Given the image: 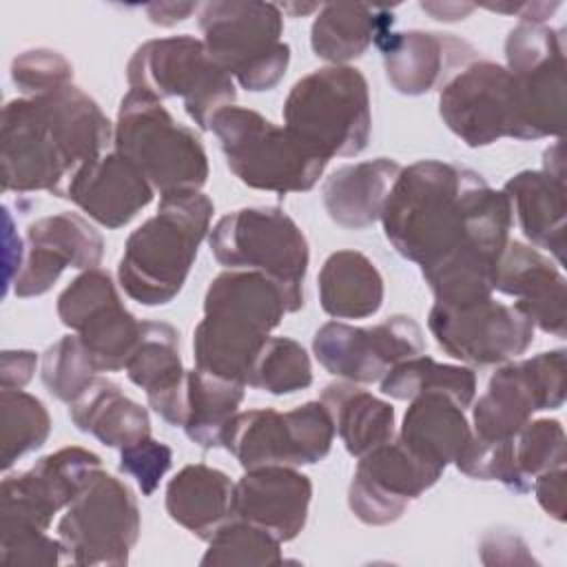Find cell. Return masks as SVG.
Instances as JSON below:
<instances>
[{"mask_svg":"<svg viewBox=\"0 0 567 567\" xmlns=\"http://www.w3.org/2000/svg\"><path fill=\"white\" fill-rule=\"evenodd\" d=\"M401 168V164L388 157L339 166L326 177L321 188L328 217L350 230L372 226L381 219V210Z\"/></svg>","mask_w":567,"mask_h":567,"instance_id":"cell-28","label":"cell"},{"mask_svg":"<svg viewBox=\"0 0 567 567\" xmlns=\"http://www.w3.org/2000/svg\"><path fill=\"white\" fill-rule=\"evenodd\" d=\"M199 29L213 60L246 91L275 89L290 64L281 40V7L252 0H213L199 7Z\"/></svg>","mask_w":567,"mask_h":567,"instance_id":"cell-8","label":"cell"},{"mask_svg":"<svg viewBox=\"0 0 567 567\" xmlns=\"http://www.w3.org/2000/svg\"><path fill=\"white\" fill-rule=\"evenodd\" d=\"M142 532L133 489L100 470L58 523L62 560L73 565H126Z\"/></svg>","mask_w":567,"mask_h":567,"instance_id":"cell-12","label":"cell"},{"mask_svg":"<svg viewBox=\"0 0 567 567\" xmlns=\"http://www.w3.org/2000/svg\"><path fill=\"white\" fill-rule=\"evenodd\" d=\"M538 505L556 520H565V465L538 474L532 483Z\"/></svg>","mask_w":567,"mask_h":567,"instance_id":"cell-46","label":"cell"},{"mask_svg":"<svg viewBox=\"0 0 567 567\" xmlns=\"http://www.w3.org/2000/svg\"><path fill=\"white\" fill-rule=\"evenodd\" d=\"M494 290L516 297V308L547 334L565 337L567 288L549 257L523 241H507L494 279Z\"/></svg>","mask_w":567,"mask_h":567,"instance_id":"cell-26","label":"cell"},{"mask_svg":"<svg viewBox=\"0 0 567 567\" xmlns=\"http://www.w3.org/2000/svg\"><path fill=\"white\" fill-rule=\"evenodd\" d=\"M421 9L427 11L434 20L454 22V20H463L476 7L474 4H458V2H443V4L441 2H421Z\"/></svg>","mask_w":567,"mask_h":567,"instance_id":"cell-49","label":"cell"},{"mask_svg":"<svg viewBox=\"0 0 567 567\" xmlns=\"http://www.w3.org/2000/svg\"><path fill=\"white\" fill-rule=\"evenodd\" d=\"M567 461V439L560 421H527L503 441V485L516 494L532 489L538 474L560 467Z\"/></svg>","mask_w":567,"mask_h":567,"instance_id":"cell-35","label":"cell"},{"mask_svg":"<svg viewBox=\"0 0 567 567\" xmlns=\"http://www.w3.org/2000/svg\"><path fill=\"white\" fill-rule=\"evenodd\" d=\"M392 24L394 13L390 7L352 2L321 4L310 27V47L326 62L348 64L390 33Z\"/></svg>","mask_w":567,"mask_h":567,"instance_id":"cell-31","label":"cell"},{"mask_svg":"<svg viewBox=\"0 0 567 567\" xmlns=\"http://www.w3.org/2000/svg\"><path fill=\"white\" fill-rule=\"evenodd\" d=\"M58 317L82 339L100 372L124 370L142 321L126 310L106 270L78 275L58 297Z\"/></svg>","mask_w":567,"mask_h":567,"instance_id":"cell-17","label":"cell"},{"mask_svg":"<svg viewBox=\"0 0 567 567\" xmlns=\"http://www.w3.org/2000/svg\"><path fill=\"white\" fill-rule=\"evenodd\" d=\"M210 131L219 140L230 173L257 190L279 195L310 190L328 164L286 126L272 124L252 109H221Z\"/></svg>","mask_w":567,"mask_h":567,"instance_id":"cell-7","label":"cell"},{"mask_svg":"<svg viewBox=\"0 0 567 567\" xmlns=\"http://www.w3.org/2000/svg\"><path fill=\"white\" fill-rule=\"evenodd\" d=\"M507 71L518 102L516 140L563 135L565 126V35L547 24L518 22L505 40Z\"/></svg>","mask_w":567,"mask_h":567,"instance_id":"cell-13","label":"cell"},{"mask_svg":"<svg viewBox=\"0 0 567 567\" xmlns=\"http://www.w3.org/2000/svg\"><path fill=\"white\" fill-rule=\"evenodd\" d=\"M441 470L416 458L403 443L388 441L359 456L348 487V505L365 525H390L403 516L412 501L425 494Z\"/></svg>","mask_w":567,"mask_h":567,"instance_id":"cell-20","label":"cell"},{"mask_svg":"<svg viewBox=\"0 0 567 567\" xmlns=\"http://www.w3.org/2000/svg\"><path fill=\"white\" fill-rule=\"evenodd\" d=\"M319 301L334 319H365L383 303V277L359 250L332 252L317 277Z\"/></svg>","mask_w":567,"mask_h":567,"instance_id":"cell-33","label":"cell"},{"mask_svg":"<svg viewBox=\"0 0 567 567\" xmlns=\"http://www.w3.org/2000/svg\"><path fill=\"white\" fill-rule=\"evenodd\" d=\"M233 489L235 483L221 470L186 465L166 485V512L179 527L208 543L233 518Z\"/></svg>","mask_w":567,"mask_h":567,"instance_id":"cell-30","label":"cell"},{"mask_svg":"<svg viewBox=\"0 0 567 567\" xmlns=\"http://www.w3.org/2000/svg\"><path fill=\"white\" fill-rule=\"evenodd\" d=\"M303 308V297L255 270H226L204 295V319L193 332L195 368L248 385V374L284 315Z\"/></svg>","mask_w":567,"mask_h":567,"instance_id":"cell-3","label":"cell"},{"mask_svg":"<svg viewBox=\"0 0 567 567\" xmlns=\"http://www.w3.org/2000/svg\"><path fill=\"white\" fill-rule=\"evenodd\" d=\"M215 206L202 190L159 197L157 213L137 226L117 264L122 290L142 306H164L184 288Z\"/></svg>","mask_w":567,"mask_h":567,"instance_id":"cell-4","label":"cell"},{"mask_svg":"<svg viewBox=\"0 0 567 567\" xmlns=\"http://www.w3.org/2000/svg\"><path fill=\"white\" fill-rule=\"evenodd\" d=\"M439 115L470 148L501 137L516 140L518 102L512 73L503 64L474 60L441 89Z\"/></svg>","mask_w":567,"mask_h":567,"instance_id":"cell-19","label":"cell"},{"mask_svg":"<svg viewBox=\"0 0 567 567\" xmlns=\"http://www.w3.org/2000/svg\"><path fill=\"white\" fill-rule=\"evenodd\" d=\"M540 171H520L503 186L509 199L512 217L525 239L549 250L558 264L565 261L567 199H565V162L560 140L545 151Z\"/></svg>","mask_w":567,"mask_h":567,"instance_id":"cell-23","label":"cell"},{"mask_svg":"<svg viewBox=\"0 0 567 567\" xmlns=\"http://www.w3.org/2000/svg\"><path fill=\"white\" fill-rule=\"evenodd\" d=\"M111 142L113 124L100 104L73 84L9 100L0 120L2 190H47L64 197L73 175L106 153Z\"/></svg>","mask_w":567,"mask_h":567,"instance_id":"cell-2","label":"cell"},{"mask_svg":"<svg viewBox=\"0 0 567 567\" xmlns=\"http://www.w3.org/2000/svg\"><path fill=\"white\" fill-rule=\"evenodd\" d=\"M427 328L436 346L470 365H501L520 357L534 341V323L512 303L492 297L452 308L434 303Z\"/></svg>","mask_w":567,"mask_h":567,"instance_id":"cell-16","label":"cell"},{"mask_svg":"<svg viewBox=\"0 0 567 567\" xmlns=\"http://www.w3.org/2000/svg\"><path fill=\"white\" fill-rule=\"evenodd\" d=\"M0 558L9 565H58L62 560V545L58 538L44 534L24 538L13 545H4L0 549Z\"/></svg>","mask_w":567,"mask_h":567,"instance_id":"cell-44","label":"cell"},{"mask_svg":"<svg viewBox=\"0 0 567 567\" xmlns=\"http://www.w3.org/2000/svg\"><path fill=\"white\" fill-rule=\"evenodd\" d=\"M334 423L321 401H308L288 412H237L224 432L226 447L244 470L266 465H312L330 454Z\"/></svg>","mask_w":567,"mask_h":567,"instance_id":"cell-14","label":"cell"},{"mask_svg":"<svg viewBox=\"0 0 567 567\" xmlns=\"http://www.w3.org/2000/svg\"><path fill=\"white\" fill-rule=\"evenodd\" d=\"M51 432L44 403L22 390L0 392V465L7 472L20 456L40 450Z\"/></svg>","mask_w":567,"mask_h":567,"instance_id":"cell-38","label":"cell"},{"mask_svg":"<svg viewBox=\"0 0 567 567\" xmlns=\"http://www.w3.org/2000/svg\"><path fill=\"white\" fill-rule=\"evenodd\" d=\"M481 560L485 565H516V563H534V558L525 551L527 545L509 532L492 529L481 538Z\"/></svg>","mask_w":567,"mask_h":567,"instance_id":"cell-45","label":"cell"},{"mask_svg":"<svg viewBox=\"0 0 567 567\" xmlns=\"http://www.w3.org/2000/svg\"><path fill=\"white\" fill-rule=\"evenodd\" d=\"M102 470V458L69 445L35 461L33 467L7 474L0 487V540L4 545L44 534L60 509H66Z\"/></svg>","mask_w":567,"mask_h":567,"instance_id":"cell-11","label":"cell"},{"mask_svg":"<svg viewBox=\"0 0 567 567\" xmlns=\"http://www.w3.org/2000/svg\"><path fill=\"white\" fill-rule=\"evenodd\" d=\"M217 264L230 270L264 272L286 290L303 297L310 261L308 239L281 208H239L217 219L208 233Z\"/></svg>","mask_w":567,"mask_h":567,"instance_id":"cell-10","label":"cell"},{"mask_svg":"<svg viewBox=\"0 0 567 567\" xmlns=\"http://www.w3.org/2000/svg\"><path fill=\"white\" fill-rule=\"evenodd\" d=\"M312 481L288 465L246 470L233 489V516L255 523L281 543L297 538L308 520Z\"/></svg>","mask_w":567,"mask_h":567,"instance_id":"cell-25","label":"cell"},{"mask_svg":"<svg viewBox=\"0 0 567 567\" xmlns=\"http://www.w3.org/2000/svg\"><path fill=\"white\" fill-rule=\"evenodd\" d=\"M377 47L392 89L412 97L443 89L476 58L470 42L439 31H390Z\"/></svg>","mask_w":567,"mask_h":567,"instance_id":"cell-22","label":"cell"},{"mask_svg":"<svg viewBox=\"0 0 567 567\" xmlns=\"http://www.w3.org/2000/svg\"><path fill=\"white\" fill-rule=\"evenodd\" d=\"M565 354L558 348L501 363L474 403L472 434L483 441H501L518 432L534 412L560 408L567 392Z\"/></svg>","mask_w":567,"mask_h":567,"instance_id":"cell-15","label":"cell"},{"mask_svg":"<svg viewBox=\"0 0 567 567\" xmlns=\"http://www.w3.org/2000/svg\"><path fill=\"white\" fill-rule=\"evenodd\" d=\"M512 219L503 190H494L476 171L441 159L401 168L381 210L385 239L419 266L470 241L507 246Z\"/></svg>","mask_w":567,"mask_h":567,"instance_id":"cell-1","label":"cell"},{"mask_svg":"<svg viewBox=\"0 0 567 567\" xmlns=\"http://www.w3.org/2000/svg\"><path fill=\"white\" fill-rule=\"evenodd\" d=\"M104 239L78 213L47 215L27 226L22 264L11 281L16 297H40L53 288L66 268H97Z\"/></svg>","mask_w":567,"mask_h":567,"instance_id":"cell-21","label":"cell"},{"mask_svg":"<svg viewBox=\"0 0 567 567\" xmlns=\"http://www.w3.org/2000/svg\"><path fill=\"white\" fill-rule=\"evenodd\" d=\"M171 465L173 450L153 436L120 450V472L135 478L142 496H151L159 487V481L171 470Z\"/></svg>","mask_w":567,"mask_h":567,"instance_id":"cell-43","label":"cell"},{"mask_svg":"<svg viewBox=\"0 0 567 567\" xmlns=\"http://www.w3.org/2000/svg\"><path fill=\"white\" fill-rule=\"evenodd\" d=\"M69 416L80 432L95 436L106 447H128L151 436L146 408L128 399L122 388L104 377H95L86 390L69 403Z\"/></svg>","mask_w":567,"mask_h":567,"instance_id":"cell-32","label":"cell"},{"mask_svg":"<svg viewBox=\"0 0 567 567\" xmlns=\"http://www.w3.org/2000/svg\"><path fill=\"white\" fill-rule=\"evenodd\" d=\"M321 403L328 408L334 432L354 458L394 439V408L352 381L323 388Z\"/></svg>","mask_w":567,"mask_h":567,"instance_id":"cell-34","label":"cell"},{"mask_svg":"<svg viewBox=\"0 0 567 567\" xmlns=\"http://www.w3.org/2000/svg\"><path fill=\"white\" fill-rule=\"evenodd\" d=\"M97 365L78 334H64L58 339L44 350L40 361L44 388L62 403H73L97 377Z\"/></svg>","mask_w":567,"mask_h":567,"instance_id":"cell-41","label":"cell"},{"mask_svg":"<svg viewBox=\"0 0 567 567\" xmlns=\"http://www.w3.org/2000/svg\"><path fill=\"white\" fill-rule=\"evenodd\" d=\"M126 82L157 100L182 97L188 117L202 131H208L213 117L233 106L237 97L235 80L193 35L155 38L140 44L126 64Z\"/></svg>","mask_w":567,"mask_h":567,"instance_id":"cell-9","label":"cell"},{"mask_svg":"<svg viewBox=\"0 0 567 567\" xmlns=\"http://www.w3.org/2000/svg\"><path fill=\"white\" fill-rule=\"evenodd\" d=\"M153 193L148 179L124 155L111 151L73 175L64 199H71L89 219L115 230L144 210Z\"/></svg>","mask_w":567,"mask_h":567,"instance_id":"cell-27","label":"cell"},{"mask_svg":"<svg viewBox=\"0 0 567 567\" xmlns=\"http://www.w3.org/2000/svg\"><path fill=\"white\" fill-rule=\"evenodd\" d=\"M281 540L264 527L244 518H228L208 540L202 565H241V567H275L281 565Z\"/></svg>","mask_w":567,"mask_h":567,"instance_id":"cell-39","label":"cell"},{"mask_svg":"<svg viewBox=\"0 0 567 567\" xmlns=\"http://www.w3.org/2000/svg\"><path fill=\"white\" fill-rule=\"evenodd\" d=\"M124 372L131 383L146 392V399L171 390L184 374L179 332L164 321H142L137 343Z\"/></svg>","mask_w":567,"mask_h":567,"instance_id":"cell-37","label":"cell"},{"mask_svg":"<svg viewBox=\"0 0 567 567\" xmlns=\"http://www.w3.org/2000/svg\"><path fill=\"white\" fill-rule=\"evenodd\" d=\"M71 80V62L53 49H29L18 53L11 62V82L24 97L60 91L69 86Z\"/></svg>","mask_w":567,"mask_h":567,"instance_id":"cell-42","label":"cell"},{"mask_svg":"<svg viewBox=\"0 0 567 567\" xmlns=\"http://www.w3.org/2000/svg\"><path fill=\"white\" fill-rule=\"evenodd\" d=\"M244 388L195 368L184 370L171 390L146 401L168 425L182 427L195 445L213 450L221 447L224 432L244 401Z\"/></svg>","mask_w":567,"mask_h":567,"instance_id":"cell-24","label":"cell"},{"mask_svg":"<svg viewBox=\"0 0 567 567\" xmlns=\"http://www.w3.org/2000/svg\"><path fill=\"white\" fill-rule=\"evenodd\" d=\"M284 122L326 162L359 155L372 131L368 80L348 64L317 69L292 84L284 102Z\"/></svg>","mask_w":567,"mask_h":567,"instance_id":"cell-5","label":"cell"},{"mask_svg":"<svg viewBox=\"0 0 567 567\" xmlns=\"http://www.w3.org/2000/svg\"><path fill=\"white\" fill-rule=\"evenodd\" d=\"M113 146L159 195L199 190L208 179V157L199 135L144 91L128 89L122 97Z\"/></svg>","mask_w":567,"mask_h":567,"instance_id":"cell-6","label":"cell"},{"mask_svg":"<svg viewBox=\"0 0 567 567\" xmlns=\"http://www.w3.org/2000/svg\"><path fill=\"white\" fill-rule=\"evenodd\" d=\"M470 436L472 427L465 410L447 394L427 392L410 399L396 441L416 458L443 472L456 461Z\"/></svg>","mask_w":567,"mask_h":567,"instance_id":"cell-29","label":"cell"},{"mask_svg":"<svg viewBox=\"0 0 567 567\" xmlns=\"http://www.w3.org/2000/svg\"><path fill=\"white\" fill-rule=\"evenodd\" d=\"M197 9V2H153L146 7V16L153 24L173 27L177 22H184Z\"/></svg>","mask_w":567,"mask_h":567,"instance_id":"cell-48","label":"cell"},{"mask_svg":"<svg viewBox=\"0 0 567 567\" xmlns=\"http://www.w3.org/2000/svg\"><path fill=\"white\" fill-rule=\"evenodd\" d=\"M423 348V330L408 315H394L368 328L328 321L312 337L317 361L330 374L352 383L381 381L396 363L421 354Z\"/></svg>","mask_w":567,"mask_h":567,"instance_id":"cell-18","label":"cell"},{"mask_svg":"<svg viewBox=\"0 0 567 567\" xmlns=\"http://www.w3.org/2000/svg\"><path fill=\"white\" fill-rule=\"evenodd\" d=\"M381 392L396 401H410L419 394L441 392L467 410L476 396V374L467 365L439 363L421 352L396 363L381 379Z\"/></svg>","mask_w":567,"mask_h":567,"instance_id":"cell-36","label":"cell"},{"mask_svg":"<svg viewBox=\"0 0 567 567\" xmlns=\"http://www.w3.org/2000/svg\"><path fill=\"white\" fill-rule=\"evenodd\" d=\"M38 354L31 350H4L0 354V388L22 390L35 372Z\"/></svg>","mask_w":567,"mask_h":567,"instance_id":"cell-47","label":"cell"},{"mask_svg":"<svg viewBox=\"0 0 567 567\" xmlns=\"http://www.w3.org/2000/svg\"><path fill=\"white\" fill-rule=\"evenodd\" d=\"M312 383L310 357L290 337H270L257 354L248 374V385L268 394H292Z\"/></svg>","mask_w":567,"mask_h":567,"instance_id":"cell-40","label":"cell"}]
</instances>
